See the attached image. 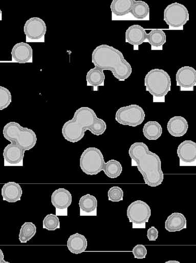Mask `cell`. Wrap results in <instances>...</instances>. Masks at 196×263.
I'll return each instance as SVG.
<instances>
[{
	"label": "cell",
	"mask_w": 196,
	"mask_h": 263,
	"mask_svg": "<svg viewBox=\"0 0 196 263\" xmlns=\"http://www.w3.org/2000/svg\"><path fill=\"white\" fill-rule=\"evenodd\" d=\"M106 129L105 121L98 118L92 109L81 107L76 110L71 120L63 124L61 133L68 141L75 143L82 139L86 130L99 136L103 134Z\"/></svg>",
	"instance_id": "obj_1"
},
{
	"label": "cell",
	"mask_w": 196,
	"mask_h": 263,
	"mask_svg": "<svg viewBox=\"0 0 196 263\" xmlns=\"http://www.w3.org/2000/svg\"><path fill=\"white\" fill-rule=\"evenodd\" d=\"M128 154L132 162L135 163L142 174L145 184L156 187L162 183L164 174L160 158L150 151L146 144L142 142L134 143L129 148Z\"/></svg>",
	"instance_id": "obj_2"
},
{
	"label": "cell",
	"mask_w": 196,
	"mask_h": 263,
	"mask_svg": "<svg viewBox=\"0 0 196 263\" xmlns=\"http://www.w3.org/2000/svg\"><path fill=\"white\" fill-rule=\"evenodd\" d=\"M94 65L102 70H110L119 81H124L131 74L132 68L122 52L113 46L103 44L96 47L92 54Z\"/></svg>",
	"instance_id": "obj_3"
},
{
	"label": "cell",
	"mask_w": 196,
	"mask_h": 263,
	"mask_svg": "<svg viewBox=\"0 0 196 263\" xmlns=\"http://www.w3.org/2000/svg\"><path fill=\"white\" fill-rule=\"evenodd\" d=\"M145 40L152 46L159 47L165 43L166 36L164 31L160 29H153L147 34L144 28L139 25L130 26L126 30V42L132 45H140Z\"/></svg>",
	"instance_id": "obj_4"
},
{
	"label": "cell",
	"mask_w": 196,
	"mask_h": 263,
	"mask_svg": "<svg viewBox=\"0 0 196 263\" xmlns=\"http://www.w3.org/2000/svg\"><path fill=\"white\" fill-rule=\"evenodd\" d=\"M4 138L10 142H15L24 150L28 151L34 147L37 137L35 132L27 127H23L16 122H10L3 128Z\"/></svg>",
	"instance_id": "obj_5"
},
{
	"label": "cell",
	"mask_w": 196,
	"mask_h": 263,
	"mask_svg": "<svg viewBox=\"0 0 196 263\" xmlns=\"http://www.w3.org/2000/svg\"><path fill=\"white\" fill-rule=\"evenodd\" d=\"M144 84L146 90L153 96L163 97L170 90V77L163 69H153L146 74Z\"/></svg>",
	"instance_id": "obj_6"
},
{
	"label": "cell",
	"mask_w": 196,
	"mask_h": 263,
	"mask_svg": "<svg viewBox=\"0 0 196 263\" xmlns=\"http://www.w3.org/2000/svg\"><path fill=\"white\" fill-rule=\"evenodd\" d=\"M110 8L112 12L117 16H122L130 13L134 17L143 20L149 13L148 4L142 1L113 0Z\"/></svg>",
	"instance_id": "obj_7"
},
{
	"label": "cell",
	"mask_w": 196,
	"mask_h": 263,
	"mask_svg": "<svg viewBox=\"0 0 196 263\" xmlns=\"http://www.w3.org/2000/svg\"><path fill=\"white\" fill-rule=\"evenodd\" d=\"M105 163L101 151L95 147L86 148L80 156L79 164L81 170L90 175H97L102 171Z\"/></svg>",
	"instance_id": "obj_8"
},
{
	"label": "cell",
	"mask_w": 196,
	"mask_h": 263,
	"mask_svg": "<svg viewBox=\"0 0 196 263\" xmlns=\"http://www.w3.org/2000/svg\"><path fill=\"white\" fill-rule=\"evenodd\" d=\"M126 215L133 224V229H145V223L148 221L151 210L145 202L137 200L128 205Z\"/></svg>",
	"instance_id": "obj_9"
},
{
	"label": "cell",
	"mask_w": 196,
	"mask_h": 263,
	"mask_svg": "<svg viewBox=\"0 0 196 263\" xmlns=\"http://www.w3.org/2000/svg\"><path fill=\"white\" fill-rule=\"evenodd\" d=\"M145 112L138 105L131 104L119 108L115 115L116 121L120 124L135 127L144 120Z\"/></svg>",
	"instance_id": "obj_10"
},
{
	"label": "cell",
	"mask_w": 196,
	"mask_h": 263,
	"mask_svg": "<svg viewBox=\"0 0 196 263\" xmlns=\"http://www.w3.org/2000/svg\"><path fill=\"white\" fill-rule=\"evenodd\" d=\"M188 20V11L186 7L180 3L170 4L164 10V20L171 27H181Z\"/></svg>",
	"instance_id": "obj_11"
},
{
	"label": "cell",
	"mask_w": 196,
	"mask_h": 263,
	"mask_svg": "<svg viewBox=\"0 0 196 263\" xmlns=\"http://www.w3.org/2000/svg\"><path fill=\"white\" fill-rule=\"evenodd\" d=\"M46 23L38 17H33L28 19L24 26V32L26 36L32 40H37L46 34Z\"/></svg>",
	"instance_id": "obj_12"
},
{
	"label": "cell",
	"mask_w": 196,
	"mask_h": 263,
	"mask_svg": "<svg viewBox=\"0 0 196 263\" xmlns=\"http://www.w3.org/2000/svg\"><path fill=\"white\" fill-rule=\"evenodd\" d=\"M176 80L177 85L182 88L192 87L196 85V71L189 66L182 67L176 73Z\"/></svg>",
	"instance_id": "obj_13"
},
{
	"label": "cell",
	"mask_w": 196,
	"mask_h": 263,
	"mask_svg": "<svg viewBox=\"0 0 196 263\" xmlns=\"http://www.w3.org/2000/svg\"><path fill=\"white\" fill-rule=\"evenodd\" d=\"M177 153L182 162H194L196 160V143L191 140H185L179 145Z\"/></svg>",
	"instance_id": "obj_14"
},
{
	"label": "cell",
	"mask_w": 196,
	"mask_h": 263,
	"mask_svg": "<svg viewBox=\"0 0 196 263\" xmlns=\"http://www.w3.org/2000/svg\"><path fill=\"white\" fill-rule=\"evenodd\" d=\"M25 151L15 142H12L4 149L5 161L11 164H17L23 160Z\"/></svg>",
	"instance_id": "obj_15"
},
{
	"label": "cell",
	"mask_w": 196,
	"mask_h": 263,
	"mask_svg": "<svg viewBox=\"0 0 196 263\" xmlns=\"http://www.w3.org/2000/svg\"><path fill=\"white\" fill-rule=\"evenodd\" d=\"M71 193L64 188L55 190L51 195V203L57 210H66L71 204Z\"/></svg>",
	"instance_id": "obj_16"
},
{
	"label": "cell",
	"mask_w": 196,
	"mask_h": 263,
	"mask_svg": "<svg viewBox=\"0 0 196 263\" xmlns=\"http://www.w3.org/2000/svg\"><path fill=\"white\" fill-rule=\"evenodd\" d=\"M32 47L29 44L25 42L16 44L11 50L12 59L20 63L29 62L32 59Z\"/></svg>",
	"instance_id": "obj_17"
},
{
	"label": "cell",
	"mask_w": 196,
	"mask_h": 263,
	"mask_svg": "<svg viewBox=\"0 0 196 263\" xmlns=\"http://www.w3.org/2000/svg\"><path fill=\"white\" fill-rule=\"evenodd\" d=\"M188 125L187 120L183 117L176 116L171 118L167 124V129L172 136L180 137L187 132Z\"/></svg>",
	"instance_id": "obj_18"
},
{
	"label": "cell",
	"mask_w": 196,
	"mask_h": 263,
	"mask_svg": "<svg viewBox=\"0 0 196 263\" xmlns=\"http://www.w3.org/2000/svg\"><path fill=\"white\" fill-rule=\"evenodd\" d=\"M1 192L4 200L9 202H15L20 200L23 191L18 183L9 181L3 185Z\"/></svg>",
	"instance_id": "obj_19"
},
{
	"label": "cell",
	"mask_w": 196,
	"mask_h": 263,
	"mask_svg": "<svg viewBox=\"0 0 196 263\" xmlns=\"http://www.w3.org/2000/svg\"><path fill=\"white\" fill-rule=\"evenodd\" d=\"M88 246L85 237L76 233L71 235L67 240V246L68 250L75 254H80L85 251Z\"/></svg>",
	"instance_id": "obj_20"
},
{
	"label": "cell",
	"mask_w": 196,
	"mask_h": 263,
	"mask_svg": "<svg viewBox=\"0 0 196 263\" xmlns=\"http://www.w3.org/2000/svg\"><path fill=\"white\" fill-rule=\"evenodd\" d=\"M165 228L169 232L180 231L186 228V219L181 213H173L167 218Z\"/></svg>",
	"instance_id": "obj_21"
},
{
	"label": "cell",
	"mask_w": 196,
	"mask_h": 263,
	"mask_svg": "<svg viewBox=\"0 0 196 263\" xmlns=\"http://www.w3.org/2000/svg\"><path fill=\"white\" fill-rule=\"evenodd\" d=\"M80 215H96L97 200L92 195L87 194L80 197L79 201Z\"/></svg>",
	"instance_id": "obj_22"
},
{
	"label": "cell",
	"mask_w": 196,
	"mask_h": 263,
	"mask_svg": "<svg viewBox=\"0 0 196 263\" xmlns=\"http://www.w3.org/2000/svg\"><path fill=\"white\" fill-rule=\"evenodd\" d=\"M144 137L149 140H156L159 138L162 134V127L159 122L149 121L145 123L143 127Z\"/></svg>",
	"instance_id": "obj_23"
},
{
	"label": "cell",
	"mask_w": 196,
	"mask_h": 263,
	"mask_svg": "<svg viewBox=\"0 0 196 263\" xmlns=\"http://www.w3.org/2000/svg\"><path fill=\"white\" fill-rule=\"evenodd\" d=\"M104 79L103 70L96 66L90 69L86 76L88 84L94 87L103 85Z\"/></svg>",
	"instance_id": "obj_24"
},
{
	"label": "cell",
	"mask_w": 196,
	"mask_h": 263,
	"mask_svg": "<svg viewBox=\"0 0 196 263\" xmlns=\"http://www.w3.org/2000/svg\"><path fill=\"white\" fill-rule=\"evenodd\" d=\"M102 171L108 177L114 179L121 175L122 171V166L118 161L111 159L105 162Z\"/></svg>",
	"instance_id": "obj_25"
},
{
	"label": "cell",
	"mask_w": 196,
	"mask_h": 263,
	"mask_svg": "<svg viewBox=\"0 0 196 263\" xmlns=\"http://www.w3.org/2000/svg\"><path fill=\"white\" fill-rule=\"evenodd\" d=\"M36 227L32 222H26L21 227L19 234V240L26 243L36 234Z\"/></svg>",
	"instance_id": "obj_26"
},
{
	"label": "cell",
	"mask_w": 196,
	"mask_h": 263,
	"mask_svg": "<svg viewBox=\"0 0 196 263\" xmlns=\"http://www.w3.org/2000/svg\"><path fill=\"white\" fill-rule=\"evenodd\" d=\"M43 228L48 231H55L60 228V221L56 215L49 214L47 215L42 221Z\"/></svg>",
	"instance_id": "obj_27"
},
{
	"label": "cell",
	"mask_w": 196,
	"mask_h": 263,
	"mask_svg": "<svg viewBox=\"0 0 196 263\" xmlns=\"http://www.w3.org/2000/svg\"><path fill=\"white\" fill-rule=\"evenodd\" d=\"M11 95L10 91L0 86V110L7 108L11 102Z\"/></svg>",
	"instance_id": "obj_28"
},
{
	"label": "cell",
	"mask_w": 196,
	"mask_h": 263,
	"mask_svg": "<svg viewBox=\"0 0 196 263\" xmlns=\"http://www.w3.org/2000/svg\"><path fill=\"white\" fill-rule=\"evenodd\" d=\"M123 194L122 189L118 186L111 187L107 192L108 200L112 202H119L123 200Z\"/></svg>",
	"instance_id": "obj_29"
},
{
	"label": "cell",
	"mask_w": 196,
	"mask_h": 263,
	"mask_svg": "<svg viewBox=\"0 0 196 263\" xmlns=\"http://www.w3.org/2000/svg\"><path fill=\"white\" fill-rule=\"evenodd\" d=\"M132 252L135 258L142 259L145 258L147 250L144 245H137L133 248Z\"/></svg>",
	"instance_id": "obj_30"
},
{
	"label": "cell",
	"mask_w": 196,
	"mask_h": 263,
	"mask_svg": "<svg viewBox=\"0 0 196 263\" xmlns=\"http://www.w3.org/2000/svg\"><path fill=\"white\" fill-rule=\"evenodd\" d=\"M158 230L155 227H151L147 230V238L149 241H155L158 237Z\"/></svg>",
	"instance_id": "obj_31"
},
{
	"label": "cell",
	"mask_w": 196,
	"mask_h": 263,
	"mask_svg": "<svg viewBox=\"0 0 196 263\" xmlns=\"http://www.w3.org/2000/svg\"><path fill=\"white\" fill-rule=\"evenodd\" d=\"M4 259V255L2 250L0 249V262Z\"/></svg>",
	"instance_id": "obj_32"
},
{
	"label": "cell",
	"mask_w": 196,
	"mask_h": 263,
	"mask_svg": "<svg viewBox=\"0 0 196 263\" xmlns=\"http://www.w3.org/2000/svg\"><path fill=\"white\" fill-rule=\"evenodd\" d=\"M165 263H181V262L177 260H172L167 261Z\"/></svg>",
	"instance_id": "obj_33"
},
{
	"label": "cell",
	"mask_w": 196,
	"mask_h": 263,
	"mask_svg": "<svg viewBox=\"0 0 196 263\" xmlns=\"http://www.w3.org/2000/svg\"><path fill=\"white\" fill-rule=\"evenodd\" d=\"M0 263H10V262L5 261L4 259Z\"/></svg>",
	"instance_id": "obj_34"
},
{
	"label": "cell",
	"mask_w": 196,
	"mask_h": 263,
	"mask_svg": "<svg viewBox=\"0 0 196 263\" xmlns=\"http://www.w3.org/2000/svg\"><path fill=\"white\" fill-rule=\"evenodd\" d=\"M2 15V11L0 10V16Z\"/></svg>",
	"instance_id": "obj_35"
}]
</instances>
